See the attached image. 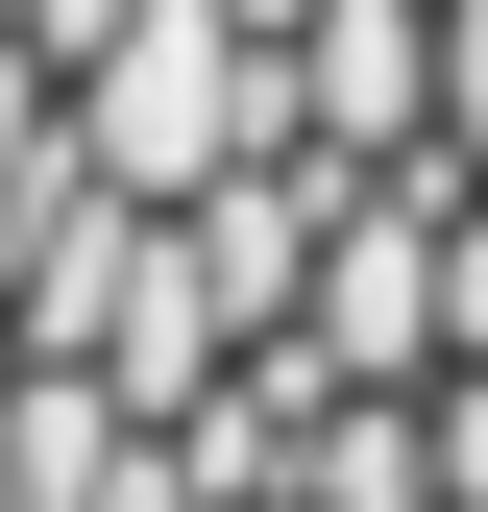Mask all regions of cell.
Instances as JSON below:
<instances>
[{
  "mask_svg": "<svg viewBox=\"0 0 488 512\" xmlns=\"http://www.w3.org/2000/svg\"><path fill=\"white\" fill-rule=\"evenodd\" d=\"M49 220H74V74H49V25L0 0V293H25Z\"/></svg>",
  "mask_w": 488,
  "mask_h": 512,
  "instance_id": "obj_1",
  "label": "cell"
},
{
  "mask_svg": "<svg viewBox=\"0 0 488 512\" xmlns=\"http://www.w3.org/2000/svg\"><path fill=\"white\" fill-rule=\"evenodd\" d=\"M440 512H488V366H440Z\"/></svg>",
  "mask_w": 488,
  "mask_h": 512,
  "instance_id": "obj_2",
  "label": "cell"
}]
</instances>
